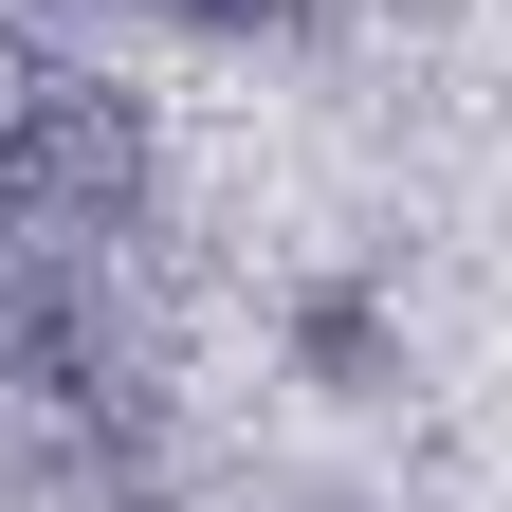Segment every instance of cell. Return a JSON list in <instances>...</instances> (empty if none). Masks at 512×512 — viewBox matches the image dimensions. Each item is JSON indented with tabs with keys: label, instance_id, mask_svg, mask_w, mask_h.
Here are the masks:
<instances>
[{
	"label": "cell",
	"instance_id": "1",
	"mask_svg": "<svg viewBox=\"0 0 512 512\" xmlns=\"http://www.w3.org/2000/svg\"><path fill=\"white\" fill-rule=\"evenodd\" d=\"M147 19H202V37H311V0H147Z\"/></svg>",
	"mask_w": 512,
	"mask_h": 512
}]
</instances>
